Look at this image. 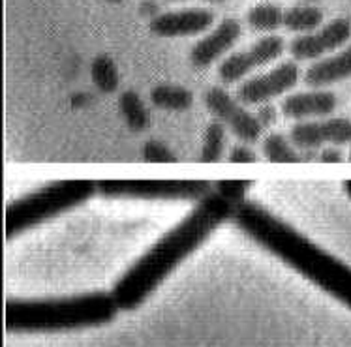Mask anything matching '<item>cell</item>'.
Returning <instances> with one entry per match:
<instances>
[{"instance_id": "cell-1", "label": "cell", "mask_w": 351, "mask_h": 347, "mask_svg": "<svg viewBox=\"0 0 351 347\" xmlns=\"http://www.w3.org/2000/svg\"><path fill=\"white\" fill-rule=\"evenodd\" d=\"M235 209L215 190L195 201V207L173 229L164 233L113 285L119 308L132 311L151 297L160 283L182 261L205 244V240L226 222L233 220Z\"/></svg>"}, {"instance_id": "cell-2", "label": "cell", "mask_w": 351, "mask_h": 347, "mask_svg": "<svg viewBox=\"0 0 351 347\" xmlns=\"http://www.w3.org/2000/svg\"><path fill=\"white\" fill-rule=\"evenodd\" d=\"M231 222L258 246L276 255L287 267L351 310V267L344 261L314 244L306 235L256 201L239 205Z\"/></svg>"}, {"instance_id": "cell-3", "label": "cell", "mask_w": 351, "mask_h": 347, "mask_svg": "<svg viewBox=\"0 0 351 347\" xmlns=\"http://www.w3.org/2000/svg\"><path fill=\"white\" fill-rule=\"evenodd\" d=\"M121 311L111 291H90L70 297L8 298V333H60L111 323Z\"/></svg>"}, {"instance_id": "cell-4", "label": "cell", "mask_w": 351, "mask_h": 347, "mask_svg": "<svg viewBox=\"0 0 351 347\" xmlns=\"http://www.w3.org/2000/svg\"><path fill=\"white\" fill-rule=\"evenodd\" d=\"M98 194V182L55 181L17 197L4 210V237L12 240L47 220L77 209Z\"/></svg>"}, {"instance_id": "cell-5", "label": "cell", "mask_w": 351, "mask_h": 347, "mask_svg": "<svg viewBox=\"0 0 351 347\" xmlns=\"http://www.w3.org/2000/svg\"><path fill=\"white\" fill-rule=\"evenodd\" d=\"M213 190L207 181H98V196L106 199L199 201Z\"/></svg>"}, {"instance_id": "cell-6", "label": "cell", "mask_w": 351, "mask_h": 347, "mask_svg": "<svg viewBox=\"0 0 351 347\" xmlns=\"http://www.w3.org/2000/svg\"><path fill=\"white\" fill-rule=\"evenodd\" d=\"M205 105L215 115L216 120L222 123L243 143H256L265 130L258 116L250 113L243 101L237 96H231L226 88H208L205 94Z\"/></svg>"}, {"instance_id": "cell-7", "label": "cell", "mask_w": 351, "mask_h": 347, "mask_svg": "<svg viewBox=\"0 0 351 347\" xmlns=\"http://www.w3.org/2000/svg\"><path fill=\"white\" fill-rule=\"evenodd\" d=\"M284 49H286L284 38L274 34L263 36L248 49L231 53L230 57L223 58L218 66V77L226 85H235L239 81L246 79L248 73L273 64L274 60H278L284 55Z\"/></svg>"}, {"instance_id": "cell-8", "label": "cell", "mask_w": 351, "mask_h": 347, "mask_svg": "<svg viewBox=\"0 0 351 347\" xmlns=\"http://www.w3.org/2000/svg\"><path fill=\"white\" fill-rule=\"evenodd\" d=\"M299 66L295 62H282L273 70L259 73L252 79H246L237 88V98L244 105H263L271 103L274 98L284 96L297 85Z\"/></svg>"}, {"instance_id": "cell-9", "label": "cell", "mask_w": 351, "mask_h": 347, "mask_svg": "<svg viewBox=\"0 0 351 347\" xmlns=\"http://www.w3.org/2000/svg\"><path fill=\"white\" fill-rule=\"evenodd\" d=\"M289 139L299 151H319L323 146H340L351 143V118L327 116L317 120L297 123Z\"/></svg>"}, {"instance_id": "cell-10", "label": "cell", "mask_w": 351, "mask_h": 347, "mask_svg": "<svg viewBox=\"0 0 351 347\" xmlns=\"http://www.w3.org/2000/svg\"><path fill=\"white\" fill-rule=\"evenodd\" d=\"M351 38V23L344 17L332 19L314 32L299 34L291 40L289 53L295 60H319L325 55L337 53Z\"/></svg>"}, {"instance_id": "cell-11", "label": "cell", "mask_w": 351, "mask_h": 347, "mask_svg": "<svg viewBox=\"0 0 351 347\" xmlns=\"http://www.w3.org/2000/svg\"><path fill=\"white\" fill-rule=\"evenodd\" d=\"M215 12L207 8H186L154 15L151 30L160 38H192L207 32L215 25Z\"/></svg>"}, {"instance_id": "cell-12", "label": "cell", "mask_w": 351, "mask_h": 347, "mask_svg": "<svg viewBox=\"0 0 351 347\" xmlns=\"http://www.w3.org/2000/svg\"><path fill=\"white\" fill-rule=\"evenodd\" d=\"M241 38V23L237 19H223L190 51V62L195 68H208L228 53Z\"/></svg>"}, {"instance_id": "cell-13", "label": "cell", "mask_w": 351, "mask_h": 347, "mask_svg": "<svg viewBox=\"0 0 351 347\" xmlns=\"http://www.w3.org/2000/svg\"><path fill=\"white\" fill-rule=\"evenodd\" d=\"M338 107L337 94L323 88H312L308 92L289 94L282 100V115L293 118L297 123L327 118Z\"/></svg>"}, {"instance_id": "cell-14", "label": "cell", "mask_w": 351, "mask_h": 347, "mask_svg": "<svg viewBox=\"0 0 351 347\" xmlns=\"http://www.w3.org/2000/svg\"><path fill=\"white\" fill-rule=\"evenodd\" d=\"M351 77V45L335 55L319 58L304 73V83L310 88H325Z\"/></svg>"}, {"instance_id": "cell-15", "label": "cell", "mask_w": 351, "mask_h": 347, "mask_svg": "<svg viewBox=\"0 0 351 347\" xmlns=\"http://www.w3.org/2000/svg\"><path fill=\"white\" fill-rule=\"evenodd\" d=\"M151 103L167 113H182L194 105V94L186 87L162 83L151 90Z\"/></svg>"}, {"instance_id": "cell-16", "label": "cell", "mask_w": 351, "mask_h": 347, "mask_svg": "<svg viewBox=\"0 0 351 347\" xmlns=\"http://www.w3.org/2000/svg\"><path fill=\"white\" fill-rule=\"evenodd\" d=\"M323 25V12L317 6L302 4L284 10V29L295 34H308Z\"/></svg>"}, {"instance_id": "cell-17", "label": "cell", "mask_w": 351, "mask_h": 347, "mask_svg": "<svg viewBox=\"0 0 351 347\" xmlns=\"http://www.w3.org/2000/svg\"><path fill=\"white\" fill-rule=\"evenodd\" d=\"M119 109L124 123L132 131H143L151 124V113L136 90H126L119 98Z\"/></svg>"}, {"instance_id": "cell-18", "label": "cell", "mask_w": 351, "mask_h": 347, "mask_svg": "<svg viewBox=\"0 0 351 347\" xmlns=\"http://www.w3.org/2000/svg\"><path fill=\"white\" fill-rule=\"evenodd\" d=\"M263 156L267 162L273 164H297L302 162V152L291 143V139L282 136V133H269L263 143Z\"/></svg>"}, {"instance_id": "cell-19", "label": "cell", "mask_w": 351, "mask_h": 347, "mask_svg": "<svg viewBox=\"0 0 351 347\" xmlns=\"http://www.w3.org/2000/svg\"><path fill=\"white\" fill-rule=\"evenodd\" d=\"M90 77H93V83L96 85V88L104 94L115 92L119 88V83H121V75H119V68H117L115 60L106 53H101L93 60Z\"/></svg>"}, {"instance_id": "cell-20", "label": "cell", "mask_w": 351, "mask_h": 347, "mask_svg": "<svg viewBox=\"0 0 351 347\" xmlns=\"http://www.w3.org/2000/svg\"><path fill=\"white\" fill-rule=\"evenodd\" d=\"M246 21L252 30L271 34L274 30L284 29V10L276 4H258L250 8Z\"/></svg>"}, {"instance_id": "cell-21", "label": "cell", "mask_w": 351, "mask_h": 347, "mask_svg": "<svg viewBox=\"0 0 351 347\" xmlns=\"http://www.w3.org/2000/svg\"><path fill=\"white\" fill-rule=\"evenodd\" d=\"M226 130L228 128L218 120L208 124L205 136H203V143H201L199 162L215 164V162L222 159L223 151H226Z\"/></svg>"}, {"instance_id": "cell-22", "label": "cell", "mask_w": 351, "mask_h": 347, "mask_svg": "<svg viewBox=\"0 0 351 347\" xmlns=\"http://www.w3.org/2000/svg\"><path fill=\"white\" fill-rule=\"evenodd\" d=\"M252 181H218L215 184V192L233 207H239L246 201V194L252 188Z\"/></svg>"}, {"instance_id": "cell-23", "label": "cell", "mask_w": 351, "mask_h": 347, "mask_svg": "<svg viewBox=\"0 0 351 347\" xmlns=\"http://www.w3.org/2000/svg\"><path fill=\"white\" fill-rule=\"evenodd\" d=\"M141 158L147 164H173V162H177V154L162 141L149 139V141H145L143 149H141Z\"/></svg>"}, {"instance_id": "cell-24", "label": "cell", "mask_w": 351, "mask_h": 347, "mask_svg": "<svg viewBox=\"0 0 351 347\" xmlns=\"http://www.w3.org/2000/svg\"><path fill=\"white\" fill-rule=\"evenodd\" d=\"M228 159L233 164H254V162H258V154L254 152V149L248 143L241 141L235 146H231Z\"/></svg>"}, {"instance_id": "cell-25", "label": "cell", "mask_w": 351, "mask_h": 347, "mask_svg": "<svg viewBox=\"0 0 351 347\" xmlns=\"http://www.w3.org/2000/svg\"><path fill=\"white\" fill-rule=\"evenodd\" d=\"M258 116V120L261 123L263 128L267 126H273L276 123V118H278V113H276V107H274L273 103H263V105H259V111L256 113Z\"/></svg>"}, {"instance_id": "cell-26", "label": "cell", "mask_w": 351, "mask_h": 347, "mask_svg": "<svg viewBox=\"0 0 351 347\" xmlns=\"http://www.w3.org/2000/svg\"><path fill=\"white\" fill-rule=\"evenodd\" d=\"M342 158H344V154H342V151L338 146H323V149H319V158H317V162H323V164H338V162H342Z\"/></svg>"}, {"instance_id": "cell-27", "label": "cell", "mask_w": 351, "mask_h": 347, "mask_svg": "<svg viewBox=\"0 0 351 347\" xmlns=\"http://www.w3.org/2000/svg\"><path fill=\"white\" fill-rule=\"evenodd\" d=\"M167 2H186V0H167ZM201 2H208V4H222L226 0H201Z\"/></svg>"}, {"instance_id": "cell-28", "label": "cell", "mask_w": 351, "mask_h": 347, "mask_svg": "<svg viewBox=\"0 0 351 347\" xmlns=\"http://www.w3.org/2000/svg\"><path fill=\"white\" fill-rule=\"evenodd\" d=\"M344 190H346V196L351 199V181H346L344 182Z\"/></svg>"}, {"instance_id": "cell-29", "label": "cell", "mask_w": 351, "mask_h": 347, "mask_svg": "<svg viewBox=\"0 0 351 347\" xmlns=\"http://www.w3.org/2000/svg\"><path fill=\"white\" fill-rule=\"evenodd\" d=\"M301 2H304V4H312V2H317V0H301Z\"/></svg>"}, {"instance_id": "cell-30", "label": "cell", "mask_w": 351, "mask_h": 347, "mask_svg": "<svg viewBox=\"0 0 351 347\" xmlns=\"http://www.w3.org/2000/svg\"><path fill=\"white\" fill-rule=\"evenodd\" d=\"M109 2H122V0H109Z\"/></svg>"}, {"instance_id": "cell-31", "label": "cell", "mask_w": 351, "mask_h": 347, "mask_svg": "<svg viewBox=\"0 0 351 347\" xmlns=\"http://www.w3.org/2000/svg\"><path fill=\"white\" fill-rule=\"evenodd\" d=\"M350 162H351V154H350Z\"/></svg>"}]
</instances>
